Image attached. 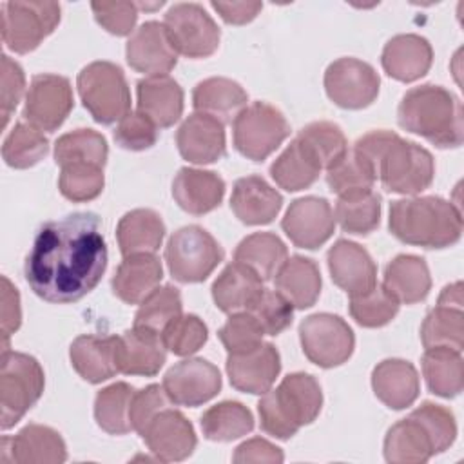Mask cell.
<instances>
[{"mask_svg":"<svg viewBox=\"0 0 464 464\" xmlns=\"http://www.w3.org/2000/svg\"><path fill=\"white\" fill-rule=\"evenodd\" d=\"M107 257L100 218L92 212H74L40 227L25 257L24 274L38 297L69 304L100 283Z\"/></svg>","mask_w":464,"mask_h":464,"instance_id":"6da1fadb","label":"cell"},{"mask_svg":"<svg viewBox=\"0 0 464 464\" xmlns=\"http://www.w3.org/2000/svg\"><path fill=\"white\" fill-rule=\"evenodd\" d=\"M353 150L372 165L390 192L415 196L433 181L435 163L430 150L392 130H372L361 136Z\"/></svg>","mask_w":464,"mask_h":464,"instance_id":"7a4b0ae2","label":"cell"},{"mask_svg":"<svg viewBox=\"0 0 464 464\" xmlns=\"http://www.w3.org/2000/svg\"><path fill=\"white\" fill-rule=\"evenodd\" d=\"M390 232L406 245L446 248L462 236V214L439 196L395 199L390 205Z\"/></svg>","mask_w":464,"mask_h":464,"instance_id":"3957f363","label":"cell"},{"mask_svg":"<svg viewBox=\"0 0 464 464\" xmlns=\"http://www.w3.org/2000/svg\"><path fill=\"white\" fill-rule=\"evenodd\" d=\"M397 120L404 130L422 136L440 149L462 145V103L440 85L426 83L410 89L399 103Z\"/></svg>","mask_w":464,"mask_h":464,"instance_id":"277c9868","label":"cell"},{"mask_svg":"<svg viewBox=\"0 0 464 464\" xmlns=\"http://www.w3.org/2000/svg\"><path fill=\"white\" fill-rule=\"evenodd\" d=\"M323 406V392L315 377L295 372L286 375L276 390L263 393L257 411L261 430L276 439H290L299 428L314 422Z\"/></svg>","mask_w":464,"mask_h":464,"instance_id":"5b68a950","label":"cell"},{"mask_svg":"<svg viewBox=\"0 0 464 464\" xmlns=\"http://www.w3.org/2000/svg\"><path fill=\"white\" fill-rule=\"evenodd\" d=\"M45 377L40 362L27 353L2 350L0 357V426L13 428L42 397Z\"/></svg>","mask_w":464,"mask_h":464,"instance_id":"8992f818","label":"cell"},{"mask_svg":"<svg viewBox=\"0 0 464 464\" xmlns=\"http://www.w3.org/2000/svg\"><path fill=\"white\" fill-rule=\"evenodd\" d=\"M78 94L91 116L103 125L120 121L130 112V89L120 65L92 62L78 72Z\"/></svg>","mask_w":464,"mask_h":464,"instance_id":"52a82bcc","label":"cell"},{"mask_svg":"<svg viewBox=\"0 0 464 464\" xmlns=\"http://www.w3.org/2000/svg\"><path fill=\"white\" fill-rule=\"evenodd\" d=\"M223 256L225 252L214 236L198 225L178 228L165 246V261L179 283L205 281L223 261Z\"/></svg>","mask_w":464,"mask_h":464,"instance_id":"ba28073f","label":"cell"},{"mask_svg":"<svg viewBox=\"0 0 464 464\" xmlns=\"http://www.w3.org/2000/svg\"><path fill=\"white\" fill-rule=\"evenodd\" d=\"M288 134L290 125L283 112L265 102L246 105L232 123L234 147L252 161L268 158Z\"/></svg>","mask_w":464,"mask_h":464,"instance_id":"9c48e42d","label":"cell"},{"mask_svg":"<svg viewBox=\"0 0 464 464\" xmlns=\"http://www.w3.org/2000/svg\"><path fill=\"white\" fill-rule=\"evenodd\" d=\"M56 2H5L2 9V40L18 53L34 51L60 24Z\"/></svg>","mask_w":464,"mask_h":464,"instance_id":"30bf717a","label":"cell"},{"mask_svg":"<svg viewBox=\"0 0 464 464\" xmlns=\"http://www.w3.org/2000/svg\"><path fill=\"white\" fill-rule=\"evenodd\" d=\"M299 341L310 362L334 368L346 362L353 352L355 337L348 323L334 314H314L299 324Z\"/></svg>","mask_w":464,"mask_h":464,"instance_id":"8fae6325","label":"cell"},{"mask_svg":"<svg viewBox=\"0 0 464 464\" xmlns=\"http://www.w3.org/2000/svg\"><path fill=\"white\" fill-rule=\"evenodd\" d=\"M163 25L178 51L188 58H207L219 45V29L210 14L192 2L174 4L167 13Z\"/></svg>","mask_w":464,"mask_h":464,"instance_id":"7c38bea8","label":"cell"},{"mask_svg":"<svg viewBox=\"0 0 464 464\" xmlns=\"http://www.w3.org/2000/svg\"><path fill=\"white\" fill-rule=\"evenodd\" d=\"M381 78L375 69L357 58H339L324 72L328 98L343 109H364L379 94Z\"/></svg>","mask_w":464,"mask_h":464,"instance_id":"4fadbf2b","label":"cell"},{"mask_svg":"<svg viewBox=\"0 0 464 464\" xmlns=\"http://www.w3.org/2000/svg\"><path fill=\"white\" fill-rule=\"evenodd\" d=\"M72 89L65 76L36 74L25 94L24 118L40 130H56L72 109Z\"/></svg>","mask_w":464,"mask_h":464,"instance_id":"5bb4252c","label":"cell"},{"mask_svg":"<svg viewBox=\"0 0 464 464\" xmlns=\"http://www.w3.org/2000/svg\"><path fill=\"white\" fill-rule=\"evenodd\" d=\"M163 388L172 404L194 408L218 395L221 373L207 359L188 357L169 368L163 377Z\"/></svg>","mask_w":464,"mask_h":464,"instance_id":"9a60e30c","label":"cell"},{"mask_svg":"<svg viewBox=\"0 0 464 464\" xmlns=\"http://www.w3.org/2000/svg\"><path fill=\"white\" fill-rule=\"evenodd\" d=\"M281 227L295 246L314 250L334 234L335 216L324 198L306 196L290 203Z\"/></svg>","mask_w":464,"mask_h":464,"instance_id":"2e32d148","label":"cell"},{"mask_svg":"<svg viewBox=\"0 0 464 464\" xmlns=\"http://www.w3.org/2000/svg\"><path fill=\"white\" fill-rule=\"evenodd\" d=\"M127 63L147 76H161L174 69L178 51L163 24L150 20L141 24L125 47Z\"/></svg>","mask_w":464,"mask_h":464,"instance_id":"e0dca14e","label":"cell"},{"mask_svg":"<svg viewBox=\"0 0 464 464\" xmlns=\"http://www.w3.org/2000/svg\"><path fill=\"white\" fill-rule=\"evenodd\" d=\"M147 448L161 462H178L192 455L198 439L187 417L172 408L160 411L141 433Z\"/></svg>","mask_w":464,"mask_h":464,"instance_id":"ac0fdd59","label":"cell"},{"mask_svg":"<svg viewBox=\"0 0 464 464\" xmlns=\"http://www.w3.org/2000/svg\"><path fill=\"white\" fill-rule=\"evenodd\" d=\"M179 154L196 165L214 163L227 154L225 123L205 112H192L176 132Z\"/></svg>","mask_w":464,"mask_h":464,"instance_id":"d6986e66","label":"cell"},{"mask_svg":"<svg viewBox=\"0 0 464 464\" xmlns=\"http://www.w3.org/2000/svg\"><path fill=\"white\" fill-rule=\"evenodd\" d=\"M281 372V357L274 344L261 343L245 353H228L227 373L230 384L245 393L263 395Z\"/></svg>","mask_w":464,"mask_h":464,"instance_id":"ffe728a7","label":"cell"},{"mask_svg":"<svg viewBox=\"0 0 464 464\" xmlns=\"http://www.w3.org/2000/svg\"><path fill=\"white\" fill-rule=\"evenodd\" d=\"M326 259L334 283L350 297L361 295L377 285V266L361 245L339 239L328 250Z\"/></svg>","mask_w":464,"mask_h":464,"instance_id":"44dd1931","label":"cell"},{"mask_svg":"<svg viewBox=\"0 0 464 464\" xmlns=\"http://www.w3.org/2000/svg\"><path fill=\"white\" fill-rule=\"evenodd\" d=\"M114 357L118 372L152 377L163 366L167 348L161 334L134 326L132 330H125L121 335H116Z\"/></svg>","mask_w":464,"mask_h":464,"instance_id":"7402d4cb","label":"cell"},{"mask_svg":"<svg viewBox=\"0 0 464 464\" xmlns=\"http://www.w3.org/2000/svg\"><path fill=\"white\" fill-rule=\"evenodd\" d=\"M18 464H60L67 459L62 435L42 424H27L13 439H2V460Z\"/></svg>","mask_w":464,"mask_h":464,"instance_id":"603a6c76","label":"cell"},{"mask_svg":"<svg viewBox=\"0 0 464 464\" xmlns=\"http://www.w3.org/2000/svg\"><path fill=\"white\" fill-rule=\"evenodd\" d=\"M433 62V49L424 36L408 33L390 38L382 49L381 63L388 76L399 82L422 78Z\"/></svg>","mask_w":464,"mask_h":464,"instance_id":"cb8c5ba5","label":"cell"},{"mask_svg":"<svg viewBox=\"0 0 464 464\" xmlns=\"http://www.w3.org/2000/svg\"><path fill=\"white\" fill-rule=\"evenodd\" d=\"M283 207V196L261 176H245L234 183L230 208L245 225L272 223Z\"/></svg>","mask_w":464,"mask_h":464,"instance_id":"d4e9b609","label":"cell"},{"mask_svg":"<svg viewBox=\"0 0 464 464\" xmlns=\"http://www.w3.org/2000/svg\"><path fill=\"white\" fill-rule=\"evenodd\" d=\"M172 196L185 212L201 216L221 203L225 181L212 170L183 167L172 181Z\"/></svg>","mask_w":464,"mask_h":464,"instance_id":"484cf974","label":"cell"},{"mask_svg":"<svg viewBox=\"0 0 464 464\" xmlns=\"http://www.w3.org/2000/svg\"><path fill=\"white\" fill-rule=\"evenodd\" d=\"M377 399L392 410H404L419 397V373L410 361L384 359L372 372Z\"/></svg>","mask_w":464,"mask_h":464,"instance_id":"4316f807","label":"cell"},{"mask_svg":"<svg viewBox=\"0 0 464 464\" xmlns=\"http://www.w3.org/2000/svg\"><path fill=\"white\" fill-rule=\"evenodd\" d=\"M161 277V261L154 254L127 256L114 272L112 292L123 303L138 304L158 288Z\"/></svg>","mask_w":464,"mask_h":464,"instance_id":"83f0119b","label":"cell"},{"mask_svg":"<svg viewBox=\"0 0 464 464\" xmlns=\"http://www.w3.org/2000/svg\"><path fill=\"white\" fill-rule=\"evenodd\" d=\"M138 111L158 127H172L183 112V89L169 74L147 76L136 85Z\"/></svg>","mask_w":464,"mask_h":464,"instance_id":"f1b7e54d","label":"cell"},{"mask_svg":"<svg viewBox=\"0 0 464 464\" xmlns=\"http://www.w3.org/2000/svg\"><path fill=\"white\" fill-rule=\"evenodd\" d=\"M261 292L263 279L239 261L227 265L212 285L214 303L225 314L246 310Z\"/></svg>","mask_w":464,"mask_h":464,"instance_id":"f546056e","label":"cell"},{"mask_svg":"<svg viewBox=\"0 0 464 464\" xmlns=\"http://www.w3.org/2000/svg\"><path fill=\"white\" fill-rule=\"evenodd\" d=\"M116 335H80L72 341L69 357L76 373L92 384L103 382L118 373L114 357Z\"/></svg>","mask_w":464,"mask_h":464,"instance_id":"4dcf8cb0","label":"cell"},{"mask_svg":"<svg viewBox=\"0 0 464 464\" xmlns=\"http://www.w3.org/2000/svg\"><path fill=\"white\" fill-rule=\"evenodd\" d=\"M382 285L399 303L415 304L430 294V268L422 257L401 254L386 265Z\"/></svg>","mask_w":464,"mask_h":464,"instance_id":"1f68e13d","label":"cell"},{"mask_svg":"<svg viewBox=\"0 0 464 464\" xmlns=\"http://www.w3.org/2000/svg\"><path fill=\"white\" fill-rule=\"evenodd\" d=\"M323 170L312 149L297 136L270 165L272 179L288 192H297L314 185Z\"/></svg>","mask_w":464,"mask_h":464,"instance_id":"d6a6232c","label":"cell"},{"mask_svg":"<svg viewBox=\"0 0 464 464\" xmlns=\"http://www.w3.org/2000/svg\"><path fill=\"white\" fill-rule=\"evenodd\" d=\"M435 455V446L415 415L395 422L384 439V459L392 464H420Z\"/></svg>","mask_w":464,"mask_h":464,"instance_id":"836d02e7","label":"cell"},{"mask_svg":"<svg viewBox=\"0 0 464 464\" xmlns=\"http://www.w3.org/2000/svg\"><path fill=\"white\" fill-rule=\"evenodd\" d=\"M118 246L123 257L134 254H154L165 237V225L158 212L134 208L118 221Z\"/></svg>","mask_w":464,"mask_h":464,"instance_id":"e575fe53","label":"cell"},{"mask_svg":"<svg viewBox=\"0 0 464 464\" xmlns=\"http://www.w3.org/2000/svg\"><path fill=\"white\" fill-rule=\"evenodd\" d=\"M245 89L223 76H212L199 82L192 91V105L198 112L210 114L219 121H230L246 107Z\"/></svg>","mask_w":464,"mask_h":464,"instance_id":"d590c367","label":"cell"},{"mask_svg":"<svg viewBox=\"0 0 464 464\" xmlns=\"http://www.w3.org/2000/svg\"><path fill=\"white\" fill-rule=\"evenodd\" d=\"M276 288L294 308H310L321 294L319 266L310 257L292 256L277 270Z\"/></svg>","mask_w":464,"mask_h":464,"instance_id":"8d00e7d4","label":"cell"},{"mask_svg":"<svg viewBox=\"0 0 464 464\" xmlns=\"http://www.w3.org/2000/svg\"><path fill=\"white\" fill-rule=\"evenodd\" d=\"M422 375L431 393L451 399L462 392L464 361L459 350L450 346L426 348L422 355Z\"/></svg>","mask_w":464,"mask_h":464,"instance_id":"74e56055","label":"cell"},{"mask_svg":"<svg viewBox=\"0 0 464 464\" xmlns=\"http://www.w3.org/2000/svg\"><path fill=\"white\" fill-rule=\"evenodd\" d=\"M285 243L272 232L246 236L234 250V261L250 266L263 281H270L286 261Z\"/></svg>","mask_w":464,"mask_h":464,"instance_id":"f35d334b","label":"cell"},{"mask_svg":"<svg viewBox=\"0 0 464 464\" xmlns=\"http://www.w3.org/2000/svg\"><path fill=\"white\" fill-rule=\"evenodd\" d=\"M334 216L344 232L366 236L379 227L381 196L372 188L341 194Z\"/></svg>","mask_w":464,"mask_h":464,"instance_id":"ab89813d","label":"cell"},{"mask_svg":"<svg viewBox=\"0 0 464 464\" xmlns=\"http://www.w3.org/2000/svg\"><path fill=\"white\" fill-rule=\"evenodd\" d=\"M201 431L208 440L230 442L254 430L250 410L237 401H223L201 415Z\"/></svg>","mask_w":464,"mask_h":464,"instance_id":"60d3db41","label":"cell"},{"mask_svg":"<svg viewBox=\"0 0 464 464\" xmlns=\"http://www.w3.org/2000/svg\"><path fill=\"white\" fill-rule=\"evenodd\" d=\"M134 388L127 382H114L96 393L94 419L96 424L111 435H125L132 430L129 410Z\"/></svg>","mask_w":464,"mask_h":464,"instance_id":"b9f144b4","label":"cell"},{"mask_svg":"<svg viewBox=\"0 0 464 464\" xmlns=\"http://www.w3.org/2000/svg\"><path fill=\"white\" fill-rule=\"evenodd\" d=\"M49 152V140L31 123L18 121L5 136L2 158L13 169H29Z\"/></svg>","mask_w":464,"mask_h":464,"instance_id":"7bdbcfd3","label":"cell"},{"mask_svg":"<svg viewBox=\"0 0 464 464\" xmlns=\"http://www.w3.org/2000/svg\"><path fill=\"white\" fill-rule=\"evenodd\" d=\"M109 156L107 140L92 129H76L60 136L54 143V161L62 167L74 161L105 167Z\"/></svg>","mask_w":464,"mask_h":464,"instance_id":"ee69618b","label":"cell"},{"mask_svg":"<svg viewBox=\"0 0 464 464\" xmlns=\"http://www.w3.org/2000/svg\"><path fill=\"white\" fill-rule=\"evenodd\" d=\"M420 339L424 348L450 346L462 352L464 346V319L462 308L437 304L428 312L422 326Z\"/></svg>","mask_w":464,"mask_h":464,"instance_id":"f6af8a7d","label":"cell"},{"mask_svg":"<svg viewBox=\"0 0 464 464\" xmlns=\"http://www.w3.org/2000/svg\"><path fill=\"white\" fill-rule=\"evenodd\" d=\"M183 312L181 304V294L176 286L165 285L158 286L152 294H149L136 315H134V326L145 328L156 334H163V330Z\"/></svg>","mask_w":464,"mask_h":464,"instance_id":"bcb514c9","label":"cell"},{"mask_svg":"<svg viewBox=\"0 0 464 464\" xmlns=\"http://www.w3.org/2000/svg\"><path fill=\"white\" fill-rule=\"evenodd\" d=\"M375 179L377 176L372 165L353 149L346 150L335 163L326 169V183L330 190L337 196L353 190L372 188Z\"/></svg>","mask_w":464,"mask_h":464,"instance_id":"7dc6e473","label":"cell"},{"mask_svg":"<svg viewBox=\"0 0 464 464\" xmlns=\"http://www.w3.org/2000/svg\"><path fill=\"white\" fill-rule=\"evenodd\" d=\"M105 178H103V167L85 161H74L62 165L60 178H58V188L63 198L83 203L98 198L103 190Z\"/></svg>","mask_w":464,"mask_h":464,"instance_id":"c3c4849f","label":"cell"},{"mask_svg":"<svg viewBox=\"0 0 464 464\" xmlns=\"http://www.w3.org/2000/svg\"><path fill=\"white\" fill-rule=\"evenodd\" d=\"M399 306L401 303L379 283L372 290L350 297V314L355 323L364 328L388 324L397 315Z\"/></svg>","mask_w":464,"mask_h":464,"instance_id":"681fc988","label":"cell"},{"mask_svg":"<svg viewBox=\"0 0 464 464\" xmlns=\"http://www.w3.org/2000/svg\"><path fill=\"white\" fill-rule=\"evenodd\" d=\"M297 138L312 149L323 169H328L348 150L344 132L332 121H312L299 130Z\"/></svg>","mask_w":464,"mask_h":464,"instance_id":"f907efd6","label":"cell"},{"mask_svg":"<svg viewBox=\"0 0 464 464\" xmlns=\"http://www.w3.org/2000/svg\"><path fill=\"white\" fill-rule=\"evenodd\" d=\"M165 348L170 350L174 355L187 357L196 353L208 337L207 324L194 314L176 317L161 334Z\"/></svg>","mask_w":464,"mask_h":464,"instance_id":"816d5d0a","label":"cell"},{"mask_svg":"<svg viewBox=\"0 0 464 464\" xmlns=\"http://www.w3.org/2000/svg\"><path fill=\"white\" fill-rule=\"evenodd\" d=\"M218 335L228 353H245L263 343L265 332L248 310H241L230 314Z\"/></svg>","mask_w":464,"mask_h":464,"instance_id":"f5cc1de1","label":"cell"},{"mask_svg":"<svg viewBox=\"0 0 464 464\" xmlns=\"http://www.w3.org/2000/svg\"><path fill=\"white\" fill-rule=\"evenodd\" d=\"M246 310L257 319L263 332L268 335H279L290 326L294 317L292 303L279 292L266 288H263V292Z\"/></svg>","mask_w":464,"mask_h":464,"instance_id":"db71d44e","label":"cell"},{"mask_svg":"<svg viewBox=\"0 0 464 464\" xmlns=\"http://www.w3.org/2000/svg\"><path fill=\"white\" fill-rule=\"evenodd\" d=\"M158 125L141 111H130L125 114L116 129L114 141L125 150H145L158 141Z\"/></svg>","mask_w":464,"mask_h":464,"instance_id":"11a10c76","label":"cell"},{"mask_svg":"<svg viewBox=\"0 0 464 464\" xmlns=\"http://www.w3.org/2000/svg\"><path fill=\"white\" fill-rule=\"evenodd\" d=\"M411 415H415L430 433L435 453H442L453 444L457 437V422L448 408L426 401L417 410H413Z\"/></svg>","mask_w":464,"mask_h":464,"instance_id":"9f6ffc18","label":"cell"},{"mask_svg":"<svg viewBox=\"0 0 464 464\" xmlns=\"http://www.w3.org/2000/svg\"><path fill=\"white\" fill-rule=\"evenodd\" d=\"M170 399L163 388V384H149L140 392H134L129 410L130 426L140 435L147 430V426L152 422V419L170 406Z\"/></svg>","mask_w":464,"mask_h":464,"instance_id":"6f0895ef","label":"cell"},{"mask_svg":"<svg viewBox=\"0 0 464 464\" xmlns=\"http://www.w3.org/2000/svg\"><path fill=\"white\" fill-rule=\"evenodd\" d=\"M91 9L96 22L116 36H127L138 20V4L134 2H92Z\"/></svg>","mask_w":464,"mask_h":464,"instance_id":"680465c9","label":"cell"},{"mask_svg":"<svg viewBox=\"0 0 464 464\" xmlns=\"http://www.w3.org/2000/svg\"><path fill=\"white\" fill-rule=\"evenodd\" d=\"M25 89L24 69L11 60L7 54H2V127L7 125L11 112L16 109Z\"/></svg>","mask_w":464,"mask_h":464,"instance_id":"91938a15","label":"cell"},{"mask_svg":"<svg viewBox=\"0 0 464 464\" xmlns=\"http://www.w3.org/2000/svg\"><path fill=\"white\" fill-rule=\"evenodd\" d=\"M0 328H2V350H9V337L20 328L22 308L20 294L14 285L2 276V295H0Z\"/></svg>","mask_w":464,"mask_h":464,"instance_id":"94428289","label":"cell"},{"mask_svg":"<svg viewBox=\"0 0 464 464\" xmlns=\"http://www.w3.org/2000/svg\"><path fill=\"white\" fill-rule=\"evenodd\" d=\"M232 459L237 464H245V462H283L285 455L272 442H268L261 437H254L250 440L241 442L236 448V453H234Z\"/></svg>","mask_w":464,"mask_h":464,"instance_id":"6125c7cd","label":"cell"},{"mask_svg":"<svg viewBox=\"0 0 464 464\" xmlns=\"http://www.w3.org/2000/svg\"><path fill=\"white\" fill-rule=\"evenodd\" d=\"M212 7L227 24L243 25L252 22L263 9L261 2H212Z\"/></svg>","mask_w":464,"mask_h":464,"instance_id":"be15d7a7","label":"cell"},{"mask_svg":"<svg viewBox=\"0 0 464 464\" xmlns=\"http://www.w3.org/2000/svg\"><path fill=\"white\" fill-rule=\"evenodd\" d=\"M437 304H448V306L462 308V283L457 281L453 285L444 286V290L439 295Z\"/></svg>","mask_w":464,"mask_h":464,"instance_id":"e7e4bbea","label":"cell"}]
</instances>
